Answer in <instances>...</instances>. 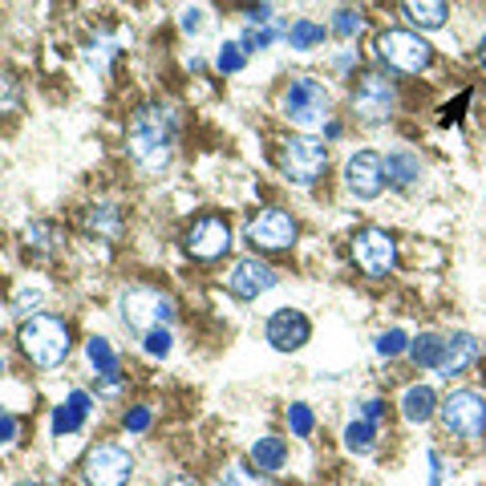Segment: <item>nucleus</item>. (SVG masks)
Returning a JSON list of instances; mask_svg holds the SVG:
<instances>
[{
  "label": "nucleus",
  "mask_w": 486,
  "mask_h": 486,
  "mask_svg": "<svg viewBox=\"0 0 486 486\" xmlns=\"http://www.w3.org/2000/svg\"><path fill=\"white\" fill-rule=\"evenodd\" d=\"M288 426H292L296 438H308V434H312V426H316L312 409L301 406V401H296V406H288Z\"/></svg>",
  "instance_id": "obj_30"
},
{
  "label": "nucleus",
  "mask_w": 486,
  "mask_h": 486,
  "mask_svg": "<svg viewBox=\"0 0 486 486\" xmlns=\"http://www.w3.org/2000/svg\"><path fill=\"white\" fill-rule=\"evenodd\" d=\"M381 414H386V401H377V397L361 401V417H364V422H377Z\"/></svg>",
  "instance_id": "obj_39"
},
{
  "label": "nucleus",
  "mask_w": 486,
  "mask_h": 486,
  "mask_svg": "<svg viewBox=\"0 0 486 486\" xmlns=\"http://www.w3.org/2000/svg\"><path fill=\"white\" fill-rule=\"evenodd\" d=\"M284 462H288V446H284V438H259L256 446H251V466L256 470H264V474H272V470H284Z\"/></svg>",
  "instance_id": "obj_20"
},
{
  "label": "nucleus",
  "mask_w": 486,
  "mask_h": 486,
  "mask_svg": "<svg viewBox=\"0 0 486 486\" xmlns=\"http://www.w3.org/2000/svg\"><path fill=\"white\" fill-rule=\"evenodd\" d=\"M171 486H195V482H186V479H174Z\"/></svg>",
  "instance_id": "obj_41"
},
{
  "label": "nucleus",
  "mask_w": 486,
  "mask_h": 486,
  "mask_svg": "<svg viewBox=\"0 0 486 486\" xmlns=\"http://www.w3.org/2000/svg\"><path fill=\"white\" fill-rule=\"evenodd\" d=\"M386 163V179L394 186H409L422 179V158L414 151H389V158H381Z\"/></svg>",
  "instance_id": "obj_19"
},
{
  "label": "nucleus",
  "mask_w": 486,
  "mask_h": 486,
  "mask_svg": "<svg viewBox=\"0 0 486 486\" xmlns=\"http://www.w3.org/2000/svg\"><path fill=\"white\" fill-rule=\"evenodd\" d=\"M276 280L280 276L268 264H259V259H239V264L227 272V292L239 296V301H256L259 292L276 288Z\"/></svg>",
  "instance_id": "obj_15"
},
{
  "label": "nucleus",
  "mask_w": 486,
  "mask_h": 486,
  "mask_svg": "<svg viewBox=\"0 0 486 486\" xmlns=\"http://www.w3.org/2000/svg\"><path fill=\"white\" fill-rule=\"evenodd\" d=\"M223 486H272L268 479H259V470H248L243 462H231L223 470Z\"/></svg>",
  "instance_id": "obj_26"
},
{
  "label": "nucleus",
  "mask_w": 486,
  "mask_h": 486,
  "mask_svg": "<svg viewBox=\"0 0 486 486\" xmlns=\"http://www.w3.org/2000/svg\"><path fill=\"white\" fill-rule=\"evenodd\" d=\"M344 446H349L353 454H369L373 446H377V426L373 422H349V429H344Z\"/></svg>",
  "instance_id": "obj_24"
},
{
  "label": "nucleus",
  "mask_w": 486,
  "mask_h": 486,
  "mask_svg": "<svg viewBox=\"0 0 486 486\" xmlns=\"http://www.w3.org/2000/svg\"><path fill=\"white\" fill-rule=\"evenodd\" d=\"M377 53L389 69L397 73H422L429 61H434V49L429 41H422L417 33H406V29H389L377 37Z\"/></svg>",
  "instance_id": "obj_5"
},
{
  "label": "nucleus",
  "mask_w": 486,
  "mask_h": 486,
  "mask_svg": "<svg viewBox=\"0 0 486 486\" xmlns=\"http://www.w3.org/2000/svg\"><path fill=\"white\" fill-rule=\"evenodd\" d=\"M406 349H409V336L401 333V329H389V333L377 336V353H381V357H401Z\"/></svg>",
  "instance_id": "obj_31"
},
{
  "label": "nucleus",
  "mask_w": 486,
  "mask_h": 486,
  "mask_svg": "<svg viewBox=\"0 0 486 486\" xmlns=\"http://www.w3.org/2000/svg\"><path fill=\"white\" fill-rule=\"evenodd\" d=\"M143 349L151 353V357H166V353H171V333H166V324L163 329L143 333Z\"/></svg>",
  "instance_id": "obj_33"
},
{
  "label": "nucleus",
  "mask_w": 486,
  "mask_h": 486,
  "mask_svg": "<svg viewBox=\"0 0 486 486\" xmlns=\"http://www.w3.org/2000/svg\"><path fill=\"white\" fill-rule=\"evenodd\" d=\"M215 65H219V73H239L243 65H248V49H243V45H223L219 49V58H215Z\"/></svg>",
  "instance_id": "obj_28"
},
{
  "label": "nucleus",
  "mask_w": 486,
  "mask_h": 486,
  "mask_svg": "<svg viewBox=\"0 0 486 486\" xmlns=\"http://www.w3.org/2000/svg\"><path fill=\"white\" fill-rule=\"evenodd\" d=\"M25 486H33V482H25Z\"/></svg>",
  "instance_id": "obj_42"
},
{
  "label": "nucleus",
  "mask_w": 486,
  "mask_h": 486,
  "mask_svg": "<svg viewBox=\"0 0 486 486\" xmlns=\"http://www.w3.org/2000/svg\"><path fill=\"white\" fill-rule=\"evenodd\" d=\"M90 409H93V397L86 394V389H73V394L65 397L58 409H53V434H58V438H65V434H78V429L86 426Z\"/></svg>",
  "instance_id": "obj_16"
},
{
  "label": "nucleus",
  "mask_w": 486,
  "mask_h": 486,
  "mask_svg": "<svg viewBox=\"0 0 486 486\" xmlns=\"http://www.w3.org/2000/svg\"><path fill=\"white\" fill-rule=\"evenodd\" d=\"M429 486H450V470L442 466L438 450H429Z\"/></svg>",
  "instance_id": "obj_35"
},
{
  "label": "nucleus",
  "mask_w": 486,
  "mask_h": 486,
  "mask_svg": "<svg viewBox=\"0 0 486 486\" xmlns=\"http://www.w3.org/2000/svg\"><path fill=\"white\" fill-rule=\"evenodd\" d=\"M479 58H482V65H486V37H482V45H479Z\"/></svg>",
  "instance_id": "obj_40"
},
{
  "label": "nucleus",
  "mask_w": 486,
  "mask_h": 486,
  "mask_svg": "<svg viewBox=\"0 0 486 486\" xmlns=\"http://www.w3.org/2000/svg\"><path fill=\"white\" fill-rule=\"evenodd\" d=\"M401 414H406V422L422 426L429 417L438 414V394L429 386H409L406 397H401Z\"/></svg>",
  "instance_id": "obj_18"
},
{
  "label": "nucleus",
  "mask_w": 486,
  "mask_h": 486,
  "mask_svg": "<svg viewBox=\"0 0 486 486\" xmlns=\"http://www.w3.org/2000/svg\"><path fill=\"white\" fill-rule=\"evenodd\" d=\"M409 349H414V361L417 364H426V369H438V364H442V357H446V336L422 333L414 344H409Z\"/></svg>",
  "instance_id": "obj_22"
},
{
  "label": "nucleus",
  "mask_w": 486,
  "mask_h": 486,
  "mask_svg": "<svg viewBox=\"0 0 486 486\" xmlns=\"http://www.w3.org/2000/svg\"><path fill=\"white\" fill-rule=\"evenodd\" d=\"M324 41V25H316V21H296L292 29H288V45L292 49H316V45Z\"/></svg>",
  "instance_id": "obj_25"
},
{
  "label": "nucleus",
  "mask_w": 486,
  "mask_h": 486,
  "mask_svg": "<svg viewBox=\"0 0 486 486\" xmlns=\"http://www.w3.org/2000/svg\"><path fill=\"white\" fill-rule=\"evenodd\" d=\"M438 417H442L446 434L462 438V442H474L486 429V397L474 394V389H454V394L438 406Z\"/></svg>",
  "instance_id": "obj_3"
},
{
  "label": "nucleus",
  "mask_w": 486,
  "mask_h": 486,
  "mask_svg": "<svg viewBox=\"0 0 486 486\" xmlns=\"http://www.w3.org/2000/svg\"><path fill=\"white\" fill-rule=\"evenodd\" d=\"M86 223H90V231H98V236H118V227H122L114 207H93Z\"/></svg>",
  "instance_id": "obj_27"
},
{
  "label": "nucleus",
  "mask_w": 486,
  "mask_h": 486,
  "mask_svg": "<svg viewBox=\"0 0 486 486\" xmlns=\"http://www.w3.org/2000/svg\"><path fill=\"white\" fill-rule=\"evenodd\" d=\"M406 5V16L422 29H442L446 16H450V5L446 0H401Z\"/></svg>",
  "instance_id": "obj_21"
},
{
  "label": "nucleus",
  "mask_w": 486,
  "mask_h": 486,
  "mask_svg": "<svg viewBox=\"0 0 486 486\" xmlns=\"http://www.w3.org/2000/svg\"><path fill=\"white\" fill-rule=\"evenodd\" d=\"M16 101H21V90H16V81L13 78H0V118L13 114Z\"/></svg>",
  "instance_id": "obj_34"
},
{
  "label": "nucleus",
  "mask_w": 486,
  "mask_h": 486,
  "mask_svg": "<svg viewBox=\"0 0 486 486\" xmlns=\"http://www.w3.org/2000/svg\"><path fill=\"white\" fill-rule=\"evenodd\" d=\"M284 118L304 130L321 126V122L329 118V90L312 78H296L292 86L284 90Z\"/></svg>",
  "instance_id": "obj_7"
},
{
  "label": "nucleus",
  "mask_w": 486,
  "mask_h": 486,
  "mask_svg": "<svg viewBox=\"0 0 486 486\" xmlns=\"http://www.w3.org/2000/svg\"><path fill=\"white\" fill-rule=\"evenodd\" d=\"M333 33L341 37V41H353V37L361 33V13H353V8H336V16H333Z\"/></svg>",
  "instance_id": "obj_29"
},
{
  "label": "nucleus",
  "mask_w": 486,
  "mask_h": 486,
  "mask_svg": "<svg viewBox=\"0 0 486 486\" xmlns=\"http://www.w3.org/2000/svg\"><path fill=\"white\" fill-rule=\"evenodd\" d=\"M86 357H90L93 369H98V377L118 373V353H114V344H110L106 336H93V341L86 344Z\"/></svg>",
  "instance_id": "obj_23"
},
{
  "label": "nucleus",
  "mask_w": 486,
  "mask_h": 486,
  "mask_svg": "<svg viewBox=\"0 0 486 486\" xmlns=\"http://www.w3.org/2000/svg\"><path fill=\"white\" fill-rule=\"evenodd\" d=\"M276 33H280V25H251L243 33V49H268L276 41Z\"/></svg>",
  "instance_id": "obj_32"
},
{
  "label": "nucleus",
  "mask_w": 486,
  "mask_h": 486,
  "mask_svg": "<svg viewBox=\"0 0 486 486\" xmlns=\"http://www.w3.org/2000/svg\"><path fill=\"white\" fill-rule=\"evenodd\" d=\"M227 248H231V227L219 215H203L186 231V251L195 259H219V256H227Z\"/></svg>",
  "instance_id": "obj_12"
},
{
  "label": "nucleus",
  "mask_w": 486,
  "mask_h": 486,
  "mask_svg": "<svg viewBox=\"0 0 486 486\" xmlns=\"http://www.w3.org/2000/svg\"><path fill=\"white\" fill-rule=\"evenodd\" d=\"M353 110L361 122H386L397 110V90L386 73H364L353 90Z\"/></svg>",
  "instance_id": "obj_9"
},
{
  "label": "nucleus",
  "mask_w": 486,
  "mask_h": 486,
  "mask_svg": "<svg viewBox=\"0 0 486 486\" xmlns=\"http://www.w3.org/2000/svg\"><path fill=\"white\" fill-rule=\"evenodd\" d=\"M344 183H349V191L357 195V199H377V195L386 191V163L373 151L353 154L349 166H344Z\"/></svg>",
  "instance_id": "obj_13"
},
{
  "label": "nucleus",
  "mask_w": 486,
  "mask_h": 486,
  "mask_svg": "<svg viewBox=\"0 0 486 486\" xmlns=\"http://www.w3.org/2000/svg\"><path fill=\"white\" fill-rule=\"evenodd\" d=\"M203 25H207V16H203V8H186V13H183V29H186V33H199Z\"/></svg>",
  "instance_id": "obj_38"
},
{
  "label": "nucleus",
  "mask_w": 486,
  "mask_h": 486,
  "mask_svg": "<svg viewBox=\"0 0 486 486\" xmlns=\"http://www.w3.org/2000/svg\"><path fill=\"white\" fill-rule=\"evenodd\" d=\"M248 239H251V248H259V251H284V248H292V243H296V223H292V215H288V211L268 207V211H259L256 219H251Z\"/></svg>",
  "instance_id": "obj_11"
},
{
  "label": "nucleus",
  "mask_w": 486,
  "mask_h": 486,
  "mask_svg": "<svg viewBox=\"0 0 486 486\" xmlns=\"http://www.w3.org/2000/svg\"><path fill=\"white\" fill-rule=\"evenodd\" d=\"M13 442H16V417L0 409V446H13Z\"/></svg>",
  "instance_id": "obj_37"
},
{
  "label": "nucleus",
  "mask_w": 486,
  "mask_h": 486,
  "mask_svg": "<svg viewBox=\"0 0 486 486\" xmlns=\"http://www.w3.org/2000/svg\"><path fill=\"white\" fill-rule=\"evenodd\" d=\"M353 259H357V268L364 276H389L397 264V243L389 231L381 227H361L357 236H353Z\"/></svg>",
  "instance_id": "obj_8"
},
{
  "label": "nucleus",
  "mask_w": 486,
  "mask_h": 486,
  "mask_svg": "<svg viewBox=\"0 0 486 486\" xmlns=\"http://www.w3.org/2000/svg\"><path fill=\"white\" fill-rule=\"evenodd\" d=\"M122 316H126V324L134 333H151V329L171 324L174 301L163 292H154V288H130V292L122 296Z\"/></svg>",
  "instance_id": "obj_6"
},
{
  "label": "nucleus",
  "mask_w": 486,
  "mask_h": 486,
  "mask_svg": "<svg viewBox=\"0 0 486 486\" xmlns=\"http://www.w3.org/2000/svg\"><path fill=\"white\" fill-rule=\"evenodd\" d=\"M126 429H130V434H143V429H151V409H143V406L130 409V414H126Z\"/></svg>",
  "instance_id": "obj_36"
},
{
  "label": "nucleus",
  "mask_w": 486,
  "mask_h": 486,
  "mask_svg": "<svg viewBox=\"0 0 486 486\" xmlns=\"http://www.w3.org/2000/svg\"><path fill=\"white\" fill-rule=\"evenodd\" d=\"M474 361H479V341H474L470 333H454V336H446V357L438 364V373L454 377V373L470 369Z\"/></svg>",
  "instance_id": "obj_17"
},
{
  "label": "nucleus",
  "mask_w": 486,
  "mask_h": 486,
  "mask_svg": "<svg viewBox=\"0 0 486 486\" xmlns=\"http://www.w3.org/2000/svg\"><path fill=\"white\" fill-rule=\"evenodd\" d=\"M21 349L33 364L53 369V364H61L69 357V324L58 321V316H45V312L29 316V321L21 324Z\"/></svg>",
  "instance_id": "obj_2"
},
{
  "label": "nucleus",
  "mask_w": 486,
  "mask_h": 486,
  "mask_svg": "<svg viewBox=\"0 0 486 486\" xmlns=\"http://www.w3.org/2000/svg\"><path fill=\"white\" fill-rule=\"evenodd\" d=\"M179 138V118L171 106H143L130 118V154L143 171H163L174 154Z\"/></svg>",
  "instance_id": "obj_1"
},
{
  "label": "nucleus",
  "mask_w": 486,
  "mask_h": 486,
  "mask_svg": "<svg viewBox=\"0 0 486 486\" xmlns=\"http://www.w3.org/2000/svg\"><path fill=\"white\" fill-rule=\"evenodd\" d=\"M264 333H268V341H272V349H280V353H296L312 341V324H308V316L296 312V308H280L272 321H268Z\"/></svg>",
  "instance_id": "obj_14"
},
{
  "label": "nucleus",
  "mask_w": 486,
  "mask_h": 486,
  "mask_svg": "<svg viewBox=\"0 0 486 486\" xmlns=\"http://www.w3.org/2000/svg\"><path fill=\"white\" fill-rule=\"evenodd\" d=\"M324 166H329V146L316 143V138L301 134V138H288V143L280 146V171H284L292 183L312 186L324 174Z\"/></svg>",
  "instance_id": "obj_4"
},
{
  "label": "nucleus",
  "mask_w": 486,
  "mask_h": 486,
  "mask_svg": "<svg viewBox=\"0 0 486 486\" xmlns=\"http://www.w3.org/2000/svg\"><path fill=\"white\" fill-rule=\"evenodd\" d=\"M90 486H126L130 474H134V458H130L122 446H93L81 462Z\"/></svg>",
  "instance_id": "obj_10"
}]
</instances>
